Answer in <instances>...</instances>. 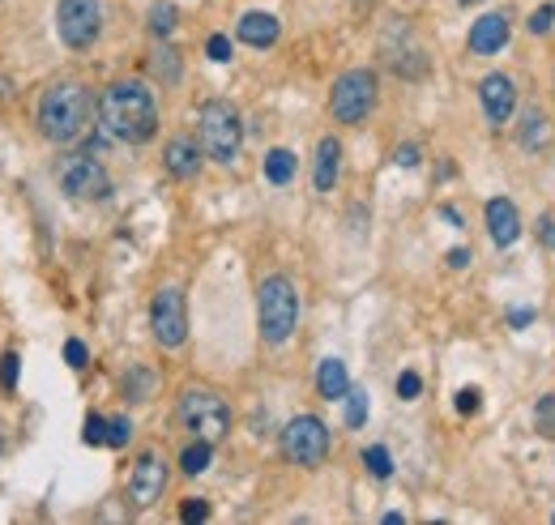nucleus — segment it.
<instances>
[{"label": "nucleus", "mask_w": 555, "mask_h": 525, "mask_svg": "<svg viewBox=\"0 0 555 525\" xmlns=\"http://www.w3.org/2000/svg\"><path fill=\"white\" fill-rule=\"evenodd\" d=\"M163 163L176 180H197L201 175V146L193 137H171L167 150H163Z\"/></svg>", "instance_id": "15"}, {"label": "nucleus", "mask_w": 555, "mask_h": 525, "mask_svg": "<svg viewBox=\"0 0 555 525\" xmlns=\"http://www.w3.org/2000/svg\"><path fill=\"white\" fill-rule=\"evenodd\" d=\"M483 218H487V235L496 248H513L521 240V214L509 197H491L483 205Z\"/></svg>", "instance_id": "13"}, {"label": "nucleus", "mask_w": 555, "mask_h": 525, "mask_svg": "<svg viewBox=\"0 0 555 525\" xmlns=\"http://www.w3.org/2000/svg\"><path fill=\"white\" fill-rule=\"evenodd\" d=\"M56 175H60V193L73 201H103L111 193V175L103 171L99 158H90V154L65 158Z\"/></svg>", "instance_id": "8"}, {"label": "nucleus", "mask_w": 555, "mask_h": 525, "mask_svg": "<svg viewBox=\"0 0 555 525\" xmlns=\"http://www.w3.org/2000/svg\"><path fill=\"white\" fill-rule=\"evenodd\" d=\"M509 35H513V26H509V18L504 13H487V18H479L470 26V52L474 56H496L504 43H509Z\"/></svg>", "instance_id": "14"}, {"label": "nucleus", "mask_w": 555, "mask_h": 525, "mask_svg": "<svg viewBox=\"0 0 555 525\" xmlns=\"http://www.w3.org/2000/svg\"><path fill=\"white\" fill-rule=\"evenodd\" d=\"M94 99L82 82H52L39 99V133L56 146H69L90 129Z\"/></svg>", "instance_id": "2"}, {"label": "nucleus", "mask_w": 555, "mask_h": 525, "mask_svg": "<svg viewBox=\"0 0 555 525\" xmlns=\"http://www.w3.org/2000/svg\"><path fill=\"white\" fill-rule=\"evenodd\" d=\"M551 26H555V5L547 0V5H538L530 13V35H551Z\"/></svg>", "instance_id": "30"}, {"label": "nucleus", "mask_w": 555, "mask_h": 525, "mask_svg": "<svg viewBox=\"0 0 555 525\" xmlns=\"http://www.w3.org/2000/svg\"><path fill=\"white\" fill-rule=\"evenodd\" d=\"M18 376H22V359L13 355V350H5V355H0V389L13 393L18 389Z\"/></svg>", "instance_id": "28"}, {"label": "nucleus", "mask_w": 555, "mask_h": 525, "mask_svg": "<svg viewBox=\"0 0 555 525\" xmlns=\"http://www.w3.org/2000/svg\"><path fill=\"white\" fill-rule=\"evenodd\" d=\"M444 261H449V269H466L470 265V248H449V257H444Z\"/></svg>", "instance_id": "37"}, {"label": "nucleus", "mask_w": 555, "mask_h": 525, "mask_svg": "<svg viewBox=\"0 0 555 525\" xmlns=\"http://www.w3.org/2000/svg\"><path fill=\"white\" fill-rule=\"evenodd\" d=\"M150 329H154L158 346H167V350L184 346V338H188L184 291H176V286H163V291L154 295V304H150Z\"/></svg>", "instance_id": "10"}, {"label": "nucleus", "mask_w": 555, "mask_h": 525, "mask_svg": "<svg viewBox=\"0 0 555 525\" xmlns=\"http://www.w3.org/2000/svg\"><path fill=\"white\" fill-rule=\"evenodd\" d=\"M235 35H240V43H248V47H274V43H278V35H282V26H278L274 13L252 9V13H244V18H240V26H235Z\"/></svg>", "instance_id": "16"}, {"label": "nucleus", "mask_w": 555, "mask_h": 525, "mask_svg": "<svg viewBox=\"0 0 555 525\" xmlns=\"http://www.w3.org/2000/svg\"><path fill=\"white\" fill-rule=\"evenodd\" d=\"M538 240L555 248V222H551V218H543V222H538Z\"/></svg>", "instance_id": "38"}, {"label": "nucleus", "mask_w": 555, "mask_h": 525, "mask_svg": "<svg viewBox=\"0 0 555 525\" xmlns=\"http://www.w3.org/2000/svg\"><path fill=\"white\" fill-rule=\"evenodd\" d=\"M244 146V124L240 111H235L227 99H210L201 107V150L214 163H235Z\"/></svg>", "instance_id": "4"}, {"label": "nucleus", "mask_w": 555, "mask_h": 525, "mask_svg": "<svg viewBox=\"0 0 555 525\" xmlns=\"http://www.w3.org/2000/svg\"><path fill=\"white\" fill-rule=\"evenodd\" d=\"M393 158H398L402 167H415V163H419V150H415V146H402V150L393 154Z\"/></svg>", "instance_id": "39"}, {"label": "nucleus", "mask_w": 555, "mask_h": 525, "mask_svg": "<svg viewBox=\"0 0 555 525\" xmlns=\"http://www.w3.org/2000/svg\"><path fill=\"white\" fill-rule=\"evenodd\" d=\"M180 521H188V525L210 521V504H205V500H184L180 504Z\"/></svg>", "instance_id": "31"}, {"label": "nucleus", "mask_w": 555, "mask_h": 525, "mask_svg": "<svg viewBox=\"0 0 555 525\" xmlns=\"http://www.w3.org/2000/svg\"><path fill=\"white\" fill-rule=\"evenodd\" d=\"M316 389H321L325 402H342V397L351 393V376H346V363H342V359H325L321 368H316Z\"/></svg>", "instance_id": "19"}, {"label": "nucleus", "mask_w": 555, "mask_h": 525, "mask_svg": "<svg viewBox=\"0 0 555 525\" xmlns=\"http://www.w3.org/2000/svg\"><path fill=\"white\" fill-rule=\"evenodd\" d=\"M257 321L269 346H282L299 325V295L287 274H269L257 291Z\"/></svg>", "instance_id": "3"}, {"label": "nucleus", "mask_w": 555, "mask_h": 525, "mask_svg": "<svg viewBox=\"0 0 555 525\" xmlns=\"http://www.w3.org/2000/svg\"><path fill=\"white\" fill-rule=\"evenodd\" d=\"M133 440V423L129 419H107V444H111V449H124V444H129Z\"/></svg>", "instance_id": "29"}, {"label": "nucleus", "mask_w": 555, "mask_h": 525, "mask_svg": "<svg viewBox=\"0 0 555 525\" xmlns=\"http://www.w3.org/2000/svg\"><path fill=\"white\" fill-rule=\"evenodd\" d=\"M150 73L158 77V82H180V52L176 47H154V56H150Z\"/></svg>", "instance_id": "22"}, {"label": "nucleus", "mask_w": 555, "mask_h": 525, "mask_svg": "<svg viewBox=\"0 0 555 525\" xmlns=\"http://www.w3.org/2000/svg\"><path fill=\"white\" fill-rule=\"evenodd\" d=\"M282 453L295 466H321L329 457V427L316 415H295L287 427H282Z\"/></svg>", "instance_id": "7"}, {"label": "nucleus", "mask_w": 555, "mask_h": 525, "mask_svg": "<svg viewBox=\"0 0 555 525\" xmlns=\"http://www.w3.org/2000/svg\"><path fill=\"white\" fill-rule=\"evenodd\" d=\"M176 22H180V13H176V5H167V0L150 9V30H154L158 39H167L171 30H176Z\"/></svg>", "instance_id": "26"}, {"label": "nucleus", "mask_w": 555, "mask_h": 525, "mask_svg": "<svg viewBox=\"0 0 555 525\" xmlns=\"http://www.w3.org/2000/svg\"><path fill=\"white\" fill-rule=\"evenodd\" d=\"M154 389H158V376L150 368H129V376H124V397L129 402H150Z\"/></svg>", "instance_id": "21"}, {"label": "nucleus", "mask_w": 555, "mask_h": 525, "mask_svg": "<svg viewBox=\"0 0 555 525\" xmlns=\"http://www.w3.org/2000/svg\"><path fill=\"white\" fill-rule=\"evenodd\" d=\"M205 56H210L214 65H227V60H231V39L227 35H210V43H205Z\"/></svg>", "instance_id": "32"}, {"label": "nucleus", "mask_w": 555, "mask_h": 525, "mask_svg": "<svg viewBox=\"0 0 555 525\" xmlns=\"http://www.w3.org/2000/svg\"><path fill=\"white\" fill-rule=\"evenodd\" d=\"M363 466H368L372 479H389V474H393V457H389L385 444H372V449H363Z\"/></svg>", "instance_id": "25"}, {"label": "nucleus", "mask_w": 555, "mask_h": 525, "mask_svg": "<svg viewBox=\"0 0 555 525\" xmlns=\"http://www.w3.org/2000/svg\"><path fill=\"white\" fill-rule=\"evenodd\" d=\"M517 146H521V150H530V154L551 146V120H547V111H538V107H526V111H521Z\"/></svg>", "instance_id": "18"}, {"label": "nucleus", "mask_w": 555, "mask_h": 525, "mask_svg": "<svg viewBox=\"0 0 555 525\" xmlns=\"http://www.w3.org/2000/svg\"><path fill=\"white\" fill-rule=\"evenodd\" d=\"M167 487V466L158 453H141L137 466H133V479H129V500L137 508H150Z\"/></svg>", "instance_id": "12"}, {"label": "nucleus", "mask_w": 555, "mask_h": 525, "mask_svg": "<svg viewBox=\"0 0 555 525\" xmlns=\"http://www.w3.org/2000/svg\"><path fill=\"white\" fill-rule=\"evenodd\" d=\"M534 432L555 440V393H547V397H538V402H534Z\"/></svg>", "instance_id": "24"}, {"label": "nucleus", "mask_w": 555, "mask_h": 525, "mask_svg": "<svg viewBox=\"0 0 555 525\" xmlns=\"http://www.w3.org/2000/svg\"><path fill=\"white\" fill-rule=\"evenodd\" d=\"M210 457H214V444H210V440H193V444H188V449L180 453V470H184V474H205Z\"/></svg>", "instance_id": "23"}, {"label": "nucleus", "mask_w": 555, "mask_h": 525, "mask_svg": "<svg viewBox=\"0 0 555 525\" xmlns=\"http://www.w3.org/2000/svg\"><path fill=\"white\" fill-rule=\"evenodd\" d=\"M338 171H342V146H338V137H325L321 146H316V167H312L316 193H329V188L338 184Z\"/></svg>", "instance_id": "17"}, {"label": "nucleus", "mask_w": 555, "mask_h": 525, "mask_svg": "<svg viewBox=\"0 0 555 525\" xmlns=\"http://www.w3.org/2000/svg\"><path fill=\"white\" fill-rule=\"evenodd\" d=\"M99 124L111 141L141 146L158 133V103L146 82H111L99 99Z\"/></svg>", "instance_id": "1"}, {"label": "nucleus", "mask_w": 555, "mask_h": 525, "mask_svg": "<svg viewBox=\"0 0 555 525\" xmlns=\"http://www.w3.org/2000/svg\"><path fill=\"white\" fill-rule=\"evenodd\" d=\"M65 363H69V368H77V372H82L86 363H90V350H86V342L69 338V342H65Z\"/></svg>", "instance_id": "34"}, {"label": "nucleus", "mask_w": 555, "mask_h": 525, "mask_svg": "<svg viewBox=\"0 0 555 525\" xmlns=\"http://www.w3.org/2000/svg\"><path fill=\"white\" fill-rule=\"evenodd\" d=\"M56 30H60V39H65V47L86 52V47L99 39V30H103V5H99V0H60Z\"/></svg>", "instance_id": "9"}, {"label": "nucleus", "mask_w": 555, "mask_h": 525, "mask_svg": "<svg viewBox=\"0 0 555 525\" xmlns=\"http://www.w3.org/2000/svg\"><path fill=\"white\" fill-rule=\"evenodd\" d=\"M376 107V73L372 69H346L329 90V111L338 124H363Z\"/></svg>", "instance_id": "6"}, {"label": "nucleus", "mask_w": 555, "mask_h": 525, "mask_svg": "<svg viewBox=\"0 0 555 525\" xmlns=\"http://www.w3.org/2000/svg\"><path fill=\"white\" fill-rule=\"evenodd\" d=\"M265 180L269 184H291L295 180V154L291 150H269L265 154Z\"/></svg>", "instance_id": "20"}, {"label": "nucleus", "mask_w": 555, "mask_h": 525, "mask_svg": "<svg viewBox=\"0 0 555 525\" xmlns=\"http://www.w3.org/2000/svg\"><path fill=\"white\" fill-rule=\"evenodd\" d=\"M479 103H483V116L487 124H509L513 120V111H517V86H513V77L509 73H487L483 82H479Z\"/></svg>", "instance_id": "11"}, {"label": "nucleus", "mask_w": 555, "mask_h": 525, "mask_svg": "<svg viewBox=\"0 0 555 525\" xmlns=\"http://www.w3.org/2000/svg\"><path fill=\"white\" fill-rule=\"evenodd\" d=\"M82 440H86V444H107V419H103V415H90Z\"/></svg>", "instance_id": "36"}, {"label": "nucleus", "mask_w": 555, "mask_h": 525, "mask_svg": "<svg viewBox=\"0 0 555 525\" xmlns=\"http://www.w3.org/2000/svg\"><path fill=\"white\" fill-rule=\"evenodd\" d=\"M457 5H479V0H457Z\"/></svg>", "instance_id": "41"}, {"label": "nucleus", "mask_w": 555, "mask_h": 525, "mask_svg": "<svg viewBox=\"0 0 555 525\" xmlns=\"http://www.w3.org/2000/svg\"><path fill=\"white\" fill-rule=\"evenodd\" d=\"M479 406H483V393L466 385L462 393H457V415H479Z\"/></svg>", "instance_id": "33"}, {"label": "nucleus", "mask_w": 555, "mask_h": 525, "mask_svg": "<svg viewBox=\"0 0 555 525\" xmlns=\"http://www.w3.org/2000/svg\"><path fill=\"white\" fill-rule=\"evenodd\" d=\"M419 389H423L419 372H402V376H398V397H402V402H415Z\"/></svg>", "instance_id": "35"}, {"label": "nucleus", "mask_w": 555, "mask_h": 525, "mask_svg": "<svg viewBox=\"0 0 555 525\" xmlns=\"http://www.w3.org/2000/svg\"><path fill=\"white\" fill-rule=\"evenodd\" d=\"M342 402H346V427H363V423H368V393L351 389Z\"/></svg>", "instance_id": "27"}, {"label": "nucleus", "mask_w": 555, "mask_h": 525, "mask_svg": "<svg viewBox=\"0 0 555 525\" xmlns=\"http://www.w3.org/2000/svg\"><path fill=\"white\" fill-rule=\"evenodd\" d=\"M509 321H513V329H526V325L534 321V312H530V308H517V312L509 316Z\"/></svg>", "instance_id": "40"}, {"label": "nucleus", "mask_w": 555, "mask_h": 525, "mask_svg": "<svg viewBox=\"0 0 555 525\" xmlns=\"http://www.w3.org/2000/svg\"><path fill=\"white\" fill-rule=\"evenodd\" d=\"M176 415H180V423L188 427V432H193V440L218 444L231 432V406L222 402L214 389H184Z\"/></svg>", "instance_id": "5"}]
</instances>
